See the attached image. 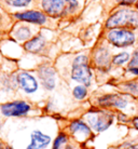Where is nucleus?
I'll use <instances>...</instances> for the list:
<instances>
[{"mask_svg":"<svg viewBox=\"0 0 138 149\" xmlns=\"http://www.w3.org/2000/svg\"><path fill=\"white\" fill-rule=\"evenodd\" d=\"M106 27L110 29L114 28H137L138 27V11L131 9H121L117 11L107 19Z\"/></svg>","mask_w":138,"mask_h":149,"instance_id":"obj_1","label":"nucleus"},{"mask_svg":"<svg viewBox=\"0 0 138 149\" xmlns=\"http://www.w3.org/2000/svg\"><path fill=\"white\" fill-rule=\"evenodd\" d=\"M42 8L52 16H62L72 12L78 7L77 0H42Z\"/></svg>","mask_w":138,"mask_h":149,"instance_id":"obj_2","label":"nucleus"},{"mask_svg":"<svg viewBox=\"0 0 138 149\" xmlns=\"http://www.w3.org/2000/svg\"><path fill=\"white\" fill-rule=\"evenodd\" d=\"M71 77L74 80L81 82L85 86H89L91 84L92 72L87 65V57L85 55H79L78 57L75 58Z\"/></svg>","mask_w":138,"mask_h":149,"instance_id":"obj_3","label":"nucleus"},{"mask_svg":"<svg viewBox=\"0 0 138 149\" xmlns=\"http://www.w3.org/2000/svg\"><path fill=\"white\" fill-rule=\"evenodd\" d=\"M107 39L116 47L123 48L132 45L135 42V34L127 28H114L107 34Z\"/></svg>","mask_w":138,"mask_h":149,"instance_id":"obj_4","label":"nucleus"},{"mask_svg":"<svg viewBox=\"0 0 138 149\" xmlns=\"http://www.w3.org/2000/svg\"><path fill=\"white\" fill-rule=\"evenodd\" d=\"M112 120H113V116L110 115L109 112L108 113L97 112V113L87 116V121L91 124V127L97 132H103L107 130L112 123Z\"/></svg>","mask_w":138,"mask_h":149,"instance_id":"obj_5","label":"nucleus"},{"mask_svg":"<svg viewBox=\"0 0 138 149\" xmlns=\"http://www.w3.org/2000/svg\"><path fill=\"white\" fill-rule=\"evenodd\" d=\"M30 106L25 102H13L8 103L1 107L2 113L8 117H16V116H23L29 111Z\"/></svg>","mask_w":138,"mask_h":149,"instance_id":"obj_6","label":"nucleus"},{"mask_svg":"<svg viewBox=\"0 0 138 149\" xmlns=\"http://www.w3.org/2000/svg\"><path fill=\"white\" fill-rule=\"evenodd\" d=\"M17 81L19 86L22 88L26 93H34L38 89L37 80L28 72H21L17 76Z\"/></svg>","mask_w":138,"mask_h":149,"instance_id":"obj_7","label":"nucleus"},{"mask_svg":"<svg viewBox=\"0 0 138 149\" xmlns=\"http://www.w3.org/2000/svg\"><path fill=\"white\" fill-rule=\"evenodd\" d=\"M39 76H40L42 84L45 89H54V86H55V71L53 70V68L43 66L39 70Z\"/></svg>","mask_w":138,"mask_h":149,"instance_id":"obj_8","label":"nucleus"},{"mask_svg":"<svg viewBox=\"0 0 138 149\" xmlns=\"http://www.w3.org/2000/svg\"><path fill=\"white\" fill-rule=\"evenodd\" d=\"M51 138L40 131H34L31 134V142L26 149H41L50 144Z\"/></svg>","mask_w":138,"mask_h":149,"instance_id":"obj_9","label":"nucleus"},{"mask_svg":"<svg viewBox=\"0 0 138 149\" xmlns=\"http://www.w3.org/2000/svg\"><path fill=\"white\" fill-rule=\"evenodd\" d=\"M99 104L101 106H106V107H117V108H125L127 106V101L123 97L119 96V95H105V96L101 97L99 100Z\"/></svg>","mask_w":138,"mask_h":149,"instance_id":"obj_10","label":"nucleus"},{"mask_svg":"<svg viewBox=\"0 0 138 149\" xmlns=\"http://www.w3.org/2000/svg\"><path fill=\"white\" fill-rule=\"evenodd\" d=\"M15 17L22 21H26V22L36 23V24H43L45 22V15L38 11H26L16 13Z\"/></svg>","mask_w":138,"mask_h":149,"instance_id":"obj_11","label":"nucleus"},{"mask_svg":"<svg viewBox=\"0 0 138 149\" xmlns=\"http://www.w3.org/2000/svg\"><path fill=\"white\" fill-rule=\"evenodd\" d=\"M43 45H44V39H43L41 36H38V37L33 38L31 40L26 42L24 47H25V49H26L27 51H29V52L37 53L43 48Z\"/></svg>","mask_w":138,"mask_h":149,"instance_id":"obj_12","label":"nucleus"},{"mask_svg":"<svg viewBox=\"0 0 138 149\" xmlns=\"http://www.w3.org/2000/svg\"><path fill=\"white\" fill-rule=\"evenodd\" d=\"M70 130L75 134H82L84 136H87V135L91 134L90 127H87L84 122H82V121H75V122H72L70 124Z\"/></svg>","mask_w":138,"mask_h":149,"instance_id":"obj_13","label":"nucleus"},{"mask_svg":"<svg viewBox=\"0 0 138 149\" xmlns=\"http://www.w3.org/2000/svg\"><path fill=\"white\" fill-rule=\"evenodd\" d=\"M95 60H96L98 65L104 66V65H106V64L109 62V52L106 49H101V50L96 53Z\"/></svg>","mask_w":138,"mask_h":149,"instance_id":"obj_14","label":"nucleus"},{"mask_svg":"<svg viewBox=\"0 0 138 149\" xmlns=\"http://www.w3.org/2000/svg\"><path fill=\"white\" fill-rule=\"evenodd\" d=\"M128 60H130V54L127 52H122L118 54V55L113 56L112 63L114 64V65H123L124 63L128 62Z\"/></svg>","mask_w":138,"mask_h":149,"instance_id":"obj_15","label":"nucleus"},{"mask_svg":"<svg viewBox=\"0 0 138 149\" xmlns=\"http://www.w3.org/2000/svg\"><path fill=\"white\" fill-rule=\"evenodd\" d=\"M16 38L19 40H25L28 39L30 37V30L27 27H19V29L16 30V34H15Z\"/></svg>","mask_w":138,"mask_h":149,"instance_id":"obj_16","label":"nucleus"},{"mask_svg":"<svg viewBox=\"0 0 138 149\" xmlns=\"http://www.w3.org/2000/svg\"><path fill=\"white\" fill-rule=\"evenodd\" d=\"M86 94H87V91H86L85 86H78L74 89V96H75L77 100H83V98L86 96Z\"/></svg>","mask_w":138,"mask_h":149,"instance_id":"obj_17","label":"nucleus"},{"mask_svg":"<svg viewBox=\"0 0 138 149\" xmlns=\"http://www.w3.org/2000/svg\"><path fill=\"white\" fill-rule=\"evenodd\" d=\"M67 142V137L65 134H60L56 139L54 141V145H53V149H60V147Z\"/></svg>","mask_w":138,"mask_h":149,"instance_id":"obj_18","label":"nucleus"},{"mask_svg":"<svg viewBox=\"0 0 138 149\" xmlns=\"http://www.w3.org/2000/svg\"><path fill=\"white\" fill-rule=\"evenodd\" d=\"M125 88L124 89L128 91L132 94H138V83L137 82H127L124 84Z\"/></svg>","mask_w":138,"mask_h":149,"instance_id":"obj_19","label":"nucleus"},{"mask_svg":"<svg viewBox=\"0 0 138 149\" xmlns=\"http://www.w3.org/2000/svg\"><path fill=\"white\" fill-rule=\"evenodd\" d=\"M9 4L13 7H25L30 2V0H7Z\"/></svg>","mask_w":138,"mask_h":149,"instance_id":"obj_20","label":"nucleus"},{"mask_svg":"<svg viewBox=\"0 0 138 149\" xmlns=\"http://www.w3.org/2000/svg\"><path fill=\"white\" fill-rule=\"evenodd\" d=\"M133 67H138V48L135 50L133 57H132V61L128 64V68H133Z\"/></svg>","mask_w":138,"mask_h":149,"instance_id":"obj_21","label":"nucleus"},{"mask_svg":"<svg viewBox=\"0 0 138 149\" xmlns=\"http://www.w3.org/2000/svg\"><path fill=\"white\" fill-rule=\"evenodd\" d=\"M120 4L122 6H130V4H133L136 1V0H118Z\"/></svg>","mask_w":138,"mask_h":149,"instance_id":"obj_22","label":"nucleus"},{"mask_svg":"<svg viewBox=\"0 0 138 149\" xmlns=\"http://www.w3.org/2000/svg\"><path fill=\"white\" fill-rule=\"evenodd\" d=\"M132 123H133V127H134L136 130H138V116L135 117L134 119L132 120Z\"/></svg>","mask_w":138,"mask_h":149,"instance_id":"obj_23","label":"nucleus"},{"mask_svg":"<svg viewBox=\"0 0 138 149\" xmlns=\"http://www.w3.org/2000/svg\"><path fill=\"white\" fill-rule=\"evenodd\" d=\"M128 71L132 72V74L138 76V67H133V68H128Z\"/></svg>","mask_w":138,"mask_h":149,"instance_id":"obj_24","label":"nucleus"},{"mask_svg":"<svg viewBox=\"0 0 138 149\" xmlns=\"http://www.w3.org/2000/svg\"><path fill=\"white\" fill-rule=\"evenodd\" d=\"M128 149H138V144H136V145H134V146H131Z\"/></svg>","mask_w":138,"mask_h":149,"instance_id":"obj_25","label":"nucleus"},{"mask_svg":"<svg viewBox=\"0 0 138 149\" xmlns=\"http://www.w3.org/2000/svg\"><path fill=\"white\" fill-rule=\"evenodd\" d=\"M136 8L138 9V0H137V2H136Z\"/></svg>","mask_w":138,"mask_h":149,"instance_id":"obj_26","label":"nucleus"},{"mask_svg":"<svg viewBox=\"0 0 138 149\" xmlns=\"http://www.w3.org/2000/svg\"><path fill=\"white\" fill-rule=\"evenodd\" d=\"M66 149H72V148H71V147H67Z\"/></svg>","mask_w":138,"mask_h":149,"instance_id":"obj_27","label":"nucleus"},{"mask_svg":"<svg viewBox=\"0 0 138 149\" xmlns=\"http://www.w3.org/2000/svg\"><path fill=\"white\" fill-rule=\"evenodd\" d=\"M7 149H12V148H10V147H8V148Z\"/></svg>","mask_w":138,"mask_h":149,"instance_id":"obj_28","label":"nucleus"},{"mask_svg":"<svg viewBox=\"0 0 138 149\" xmlns=\"http://www.w3.org/2000/svg\"><path fill=\"white\" fill-rule=\"evenodd\" d=\"M0 149H3V148H2V147H1V146H0Z\"/></svg>","mask_w":138,"mask_h":149,"instance_id":"obj_29","label":"nucleus"}]
</instances>
